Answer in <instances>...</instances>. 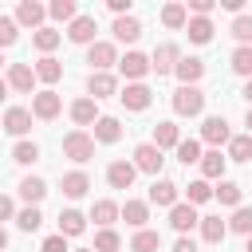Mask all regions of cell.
I'll list each match as a JSON object with an SVG mask.
<instances>
[{
    "mask_svg": "<svg viewBox=\"0 0 252 252\" xmlns=\"http://www.w3.org/2000/svg\"><path fill=\"white\" fill-rule=\"evenodd\" d=\"M35 79H39V83H59V79H63V63L51 59V55H43V59L35 63Z\"/></svg>",
    "mask_w": 252,
    "mask_h": 252,
    "instance_id": "obj_32",
    "label": "cell"
},
{
    "mask_svg": "<svg viewBox=\"0 0 252 252\" xmlns=\"http://www.w3.org/2000/svg\"><path fill=\"white\" fill-rule=\"evenodd\" d=\"M173 252H197V240H193V236H181V240L173 244Z\"/></svg>",
    "mask_w": 252,
    "mask_h": 252,
    "instance_id": "obj_50",
    "label": "cell"
},
{
    "mask_svg": "<svg viewBox=\"0 0 252 252\" xmlns=\"http://www.w3.org/2000/svg\"><path fill=\"white\" fill-rule=\"evenodd\" d=\"M94 32H98V24H94V16H79V20H71L67 24V39L71 43H94Z\"/></svg>",
    "mask_w": 252,
    "mask_h": 252,
    "instance_id": "obj_16",
    "label": "cell"
},
{
    "mask_svg": "<svg viewBox=\"0 0 252 252\" xmlns=\"http://www.w3.org/2000/svg\"><path fill=\"white\" fill-rule=\"evenodd\" d=\"M244 98H248V106H252V79L244 83Z\"/></svg>",
    "mask_w": 252,
    "mask_h": 252,
    "instance_id": "obj_53",
    "label": "cell"
},
{
    "mask_svg": "<svg viewBox=\"0 0 252 252\" xmlns=\"http://www.w3.org/2000/svg\"><path fill=\"white\" fill-rule=\"evenodd\" d=\"M71 118H75L79 126H94L102 114H98V102H94V98H75V102H71Z\"/></svg>",
    "mask_w": 252,
    "mask_h": 252,
    "instance_id": "obj_19",
    "label": "cell"
},
{
    "mask_svg": "<svg viewBox=\"0 0 252 252\" xmlns=\"http://www.w3.org/2000/svg\"><path fill=\"white\" fill-rule=\"evenodd\" d=\"M122 248V236L114 228H98L94 232V252H118Z\"/></svg>",
    "mask_w": 252,
    "mask_h": 252,
    "instance_id": "obj_38",
    "label": "cell"
},
{
    "mask_svg": "<svg viewBox=\"0 0 252 252\" xmlns=\"http://www.w3.org/2000/svg\"><path fill=\"white\" fill-rule=\"evenodd\" d=\"M134 177H138V169H134V161H126V158L106 165V181H110V189H130Z\"/></svg>",
    "mask_w": 252,
    "mask_h": 252,
    "instance_id": "obj_14",
    "label": "cell"
},
{
    "mask_svg": "<svg viewBox=\"0 0 252 252\" xmlns=\"http://www.w3.org/2000/svg\"><path fill=\"white\" fill-rule=\"evenodd\" d=\"M43 20H47V8L43 4H35V0H20V8H16V24H24V28H43Z\"/></svg>",
    "mask_w": 252,
    "mask_h": 252,
    "instance_id": "obj_15",
    "label": "cell"
},
{
    "mask_svg": "<svg viewBox=\"0 0 252 252\" xmlns=\"http://www.w3.org/2000/svg\"><path fill=\"white\" fill-rule=\"evenodd\" d=\"M8 98V79H0V102Z\"/></svg>",
    "mask_w": 252,
    "mask_h": 252,
    "instance_id": "obj_51",
    "label": "cell"
},
{
    "mask_svg": "<svg viewBox=\"0 0 252 252\" xmlns=\"http://www.w3.org/2000/svg\"><path fill=\"white\" fill-rule=\"evenodd\" d=\"M59 39H63V35H59V32H55V28H39V32H35V35H32V43H35V47H39V51H43V55H51V51H55V47H59Z\"/></svg>",
    "mask_w": 252,
    "mask_h": 252,
    "instance_id": "obj_37",
    "label": "cell"
},
{
    "mask_svg": "<svg viewBox=\"0 0 252 252\" xmlns=\"http://www.w3.org/2000/svg\"><path fill=\"white\" fill-rule=\"evenodd\" d=\"M87 232V217L79 209H63L59 213V236H83Z\"/></svg>",
    "mask_w": 252,
    "mask_h": 252,
    "instance_id": "obj_20",
    "label": "cell"
},
{
    "mask_svg": "<svg viewBox=\"0 0 252 252\" xmlns=\"http://www.w3.org/2000/svg\"><path fill=\"white\" fill-rule=\"evenodd\" d=\"M158 248H161V236L154 228H138L130 240V252H158Z\"/></svg>",
    "mask_w": 252,
    "mask_h": 252,
    "instance_id": "obj_34",
    "label": "cell"
},
{
    "mask_svg": "<svg viewBox=\"0 0 252 252\" xmlns=\"http://www.w3.org/2000/svg\"><path fill=\"white\" fill-rule=\"evenodd\" d=\"M224 161H228V154H220V150H209V154H201V177H205V181H213V177H224Z\"/></svg>",
    "mask_w": 252,
    "mask_h": 252,
    "instance_id": "obj_22",
    "label": "cell"
},
{
    "mask_svg": "<svg viewBox=\"0 0 252 252\" xmlns=\"http://www.w3.org/2000/svg\"><path fill=\"white\" fill-rule=\"evenodd\" d=\"M47 16L71 24V20H79V8H75V0H51V4H47Z\"/></svg>",
    "mask_w": 252,
    "mask_h": 252,
    "instance_id": "obj_35",
    "label": "cell"
},
{
    "mask_svg": "<svg viewBox=\"0 0 252 252\" xmlns=\"http://www.w3.org/2000/svg\"><path fill=\"white\" fill-rule=\"evenodd\" d=\"M32 118H35V114H32L28 106H8V110H4V122H0V126H4L8 134L24 138V134L32 130Z\"/></svg>",
    "mask_w": 252,
    "mask_h": 252,
    "instance_id": "obj_11",
    "label": "cell"
},
{
    "mask_svg": "<svg viewBox=\"0 0 252 252\" xmlns=\"http://www.w3.org/2000/svg\"><path fill=\"white\" fill-rule=\"evenodd\" d=\"M87 189H91V177H87L83 169H71V173H63V193H67L71 201L87 197Z\"/></svg>",
    "mask_w": 252,
    "mask_h": 252,
    "instance_id": "obj_23",
    "label": "cell"
},
{
    "mask_svg": "<svg viewBox=\"0 0 252 252\" xmlns=\"http://www.w3.org/2000/svg\"><path fill=\"white\" fill-rule=\"evenodd\" d=\"M12 217H16V205H12V197H4V193H0V224H4V220H12Z\"/></svg>",
    "mask_w": 252,
    "mask_h": 252,
    "instance_id": "obj_49",
    "label": "cell"
},
{
    "mask_svg": "<svg viewBox=\"0 0 252 252\" xmlns=\"http://www.w3.org/2000/svg\"><path fill=\"white\" fill-rule=\"evenodd\" d=\"M185 32H189L193 43H209V39H213V20H209V16H189Z\"/></svg>",
    "mask_w": 252,
    "mask_h": 252,
    "instance_id": "obj_28",
    "label": "cell"
},
{
    "mask_svg": "<svg viewBox=\"0 0 252 252\" xmlns=\"http://www.w3.org/2000/svg\"><path fill=\"white\" fill-rule=\"evenodd\" d=\"M154 146H158V150H177V146H181V130H177L173 122H158V126H154Z\"/></svg>",
    "mask_w": 252,
    "mask_h": 252,
    "instance_id": "obj_21",
    "label": "cell"
},
{
    "mask_svg": "<svg viewBox=\"0 0 252 252\" xmlns=\"http://www.w3.org/2000/svg\"><path fill=\"white\" fill-rule=\"evenodd\" d=\"M20 197H24L28 205H39V201L47 197V181H43V177H24V181H20Z\"/></svg>",
    "mask_w": 252,
    "mask_h": 252,
    "instance_id": "obj_29",
    "label": "cell"
},
{
    "mask_svg": "<svg viewBox=\"0 0 252 252\" xmlns=\"http://www.w3.org/2000/svg\"><path fill=\"white\" fill-rule=\"evenodd\" d=\"M75 252H94V248H75Z\"/></svg>",
    "mask_w": 252,
    "mask_h": 252,
    "instance_id": "obj_56",
    "label": "cell"
},
{
    "mask_svg": "<svg viewBox=\"0 0 252 252\" xmlns=\"http://www.w3.org/2000/svg\"><path fill=\"white\" fill-rule=\"evenodd\" d=\"M122 217H126V224L146 228V220H150V201H126V205H122Z\"/></svg>",
    "mask_w": 252,
    "mask_h": 252,
    "instance_id": "obj_30",
    "label": "cell"
},
{
    "mask_svg": "<svg viewBox=\"0 0 252 252\" xmlns=\"http://www.w3.org/2000/svg\"><path fill=\"white\" fill-rule=\"evenodd\" d=\"M87 63H91V71H106V67H114V63H118V51H114V43H102V39H94V43L87 47Z\"/></svg>",
    "mask_w": 252,
    "mask_h": 252,
    "instance_id": "obj_8",
    "label": "cell"
},
{
    "mask_svg": "<svg viewBox=\"0 0 252 252\" xmlns=\"http://www.w3.org/2000/svg\"><path fill=\"white\" fill-rule=\"evenodd\" d=\"M228 161H252V134H232V142H228Z\"/></svg>",
    "mask_w": 252,
    "mask_h": 252,
    "instance_id": "obj_33",
    "label": "cell"
},
{
    "mask_svg": "<svg viewBox=\"0 0 252 252\" xmlns=\"http://www.w3.org/2000/svg\"><path fill=\"white\" fill-rule=\"evenodd\" d=\"M244 252H252V236H248V248H244Z\"/></svg>",
    "mask_w": 252,
    "mask_h": 252,
    "instance_id": "obj_55",
    "label": "cell"
},
{
    "mask_svg": "<svg viewBox=\"0 0 252 252\" xmlns=\"http://www.w3.org/2000/svg\"><path fill=\"white\" fill-rule=\"evenodd\" d=\"M59 110H63V98H59L55 91H39V94H32V114H35V118L51 122Z\"/></svg>",
    "mask_w": 252,
    "mask_h": 252,
    "instance_id": "obj_10",
    "label": "cell"
},
{
    "mask_svg": "<svg viewBox=\"0 0 252 252\" xmlns=\"http://www.w3.org/2000/svg\"><path fill=\"white\" fill-rule=\"evenodd\" d=\"M177 79H181V87H197L201 83V75H205V63L197 59V55H181V63H177V71H173Z\"/></svg>",
    "mask_w": 252,
    "mask_h": 252,
    "instance_id": "obj_17",
    "label": "cell"
},
{
    "mask_svg": "<svg viewBox=\"0 0 252 252\" xmlns=\"http://www.w3.org/2000/svg\"><path fill=\"white\" fill-rule=\"evenodd\" d=\"M161 24H165V28H173V32H177V28H185V24H189V8H185V4H177V0H173V4H165V8H161Z\"/></svg>",
    "mask_w": 252,
    "mask_h": 252,
    "instance_id": "obj_31",
    "label": "cell"
},
{
    "mask_svg": "<svg viewBox=\"0 0 252 252\" xmlns=\"http://www.w3.org/2000/svg\"><path fill=\"white\" fill-rule=\"evenodd\" d=\"M91 138H94V142H106V146H110V142H118V138H122V126H118V118L102 114V118L94 122V134H91Z\"/></svg>",
    "mask_w": 252,
    "mask_h": 252,
    "instance_id": "obj_26",
    "label": "cell"
},
{
    "mask_svg": "<svg viewBox=\"0 0 252 252\" xmlns=\"http://www.w3.org/2000/svg\"><path fill=\"white\" fill-rule=\"evenodd\" d=\"M110 94H118V79L110 75V71H91V79H87V98H110Z\"/></svg>",
    "mask_w": 252,
    "mask_h": 252,
    "instance_id": "obj_6",
    "label": "cell"
},
{
    "mask_svg": "<svg viewBox=\"0 0 252 252\" xmlns=\"http://www.w3.org/2000/svg\"><path fill=\"white\" fill-rule=\"evenodd\" d=\"M185 197H189V205H205V201H213V185H209L205 177H201V181H189Z\"/></svg>",
    "mask_w": 252,
    "mask_h": 252,
    "instance_id": "obj_39",
    "label": "cell"
},
{
    "mask_svg": "<svg viewBox=\"0 0 252 252\" xmlns=\"http://www.w3.org/2000/svg\"><path fill=\"white\" fill-rule=\"evenodd\" d=\"M138 35H142L138 16H122V20H114V39H118V43H134Z\"/></svg>",
    "mask_w": 252,
    "mask_h": 252,
    "instance_id": "obj_27",
    "label": "cell"
},
{
    "mask_svg": "<svg viewBox=\"0 0 252 252\" xmlns=\"http://www.w3.org/2000/svg\"><path fill=\"white\" fill-rule=\"evenodd\" d=\"M228 228H232V232H240V236H252V209H248V205H240V209L232 213Z\"/></svg>",
    "mask_w": 252,
    "mask_h": 252,
    "instance_id": "obj_42",
    "label": "cell"
},
{
    "mask_svg": "<svg viewBox=\"0 0 252 252\" xmlns=\"http://www.w3.org/2000/svg\"><path fill=\"white\" fill-rule=\"evenodd\" d=\"M39 252H67V236H59V232H55V236H47Z\"/></svg>",
    "mask_w": 252,
    "mask_h": 252,
    "instance_id": "obj_47",
    "label": "cell"
},
{
    "mask_svg": "<svg viewBox=\"0 0 252 252\" xmlns=\"http://www.w3.org/2000/svg\"><path fill=\"white\" fill-rule=\"evenodd\" d=\"M197 228H201V240H205V244H220V240L228 236V224H224L220 217H201Z\"/></svg>",
    "mask_w": 252,
    "mask_h": 252,
    "instance_id": "obj_25",
    "label": "cell"
},
{
    "mask_svg": "<svg viewBox=\"0 0 252 252\" xmlns=\"http://www.w3.org/2000/svg\"><path fill=\"white\" fill-rule=\"evenodd\" d=\"M8 248V232H4V224H0V252Z\"/></svg>",
    "mask_w": 252,
    "mask_h": 252,
    "instance_id": "obj_52",
    "label": "cell"
},
{
    "mask_svg": "<svg viewBox=\"0 0 252 252\" xmlns=\"http://www.w3.org/2000/svg\"><path fill=\"white\" fill-rule=\"evenodd\" d=\"M189 8H193V16H209L217 8V0H189Z\"/></svg>",
    "mask_w": 252,
    "mask_h": 252,
    "instance_id": "obj_48",
    "label": "cell"
},
{
    "mask_svg": "<svg viewBox=\"0 0 252 252\" xmlns=\"http://www.w3.org/2000/svg\"><path fill=\"white\" fill-rule=\"evenodd\" d=\"M16 39H20V24H16L12 16H0V51H4V47H12Z\"/></svg>",
    "mask_w": 252,
    "mask_h": 252,
    "instance_id": "obj_45",
    "label": "cell"
},
{
    "mask_svg": "<svg viewBox=\"0 0 252 252\" xmlns=\"http://www.w3.org/2000/svg\"><path fill=\"white\" fill-rule=\"evenodd\" d=\"M63 154H67L71 161H79V165H83V161H91V158H94V138H91L87 130H71V134L63 138Z\"/></svg>",
    "mask_w": 252,
    "mask_h": 252,
    "instance_id": "obj_2",
    "label": "cell"
},
{
    "mask_svg": "<svg viewBox=\"0 0 252 252\" xmlns=\"http://www.w3.org/2000/svg\"><path fill=\"white\" fill-rule=\"evenodd\" d=\"M118 217H122V205H114V201H94V209H91V220L98 228H110Z\"/></svg>",
    "mask_w": 252,
    "mask_h": 252,
    "instance_id": "obj_24",
    "label": "cell"
},
{
    "mask_svg": "<svg viewBox=\"0 0 252 252\" xmlns=\"http://www.w3.org/2000/svg\"><path fill=\"white\" fill-rule=\"evenodd\" d=\"M35 158H39V146L35 142H16V150H12V161L16 165H32Z\"/></svg>",
    "mask_w": 252,
    "mask_h": 252,
    "instance_id": "obj_43",
    "label": "cell"
},
{
    "mask_svg": "<svg viewBox=\"0 0 252 252\" xmlns=\"http://www.w3.org/2000/svg\"><path fill=\"white\" fill-rule=\"evenodd\" d=\"M177 161H181V165H201V142H197V138H181Z\"/></svg>",
    "mask_w": 252,
    "mask_h": 252,
    "instance_id": "obj_36",
    "label": "cell"
},
{
    "mask_svg": "<svg viewBox=\"0 0 252 252\" xmlns=\"http://www.w3.org/2000/svg\"><path fill=\"white\" fill-rule=\"evenodd\" d=\"M161 161H165V158H161V150H158L154 142H142V146L134 150V169H142V173H154V177H158V173H161Z\"/></svg>",
    "mask_w": 252,
    "mask_h": 252,
    "instance_id": "obj_7",
    "label": "cell"
},
{
    "mask_svg": "<svg viewBox=\"0 0 252 252\" xmlns=\"http://www.w3.org/2000/svg\"><path fill=\"white\" fill-rule=\"evenodd\" d=\"M35 83H39V79H35V67H28V63H8V87H12V91L32 94Z\"/></svg>",
    "mask_w": 252,
    "mask_h": 252,
    "instance_id": "obj_13",
    "label": "cell"
},
{
    "mask_svg": "<svg viewBox=\"0 0 252 252\" xmlns=\"http://www.w3.org/2000/svg\"><path fill=\"white\" fill-rule=\"evenodd\" d=\"M213 197H217L220 205H236V209H240V185H236V181H220V185L213 189Z\"/></svg>",
    "mask_w": 252,
    "mask_h": 252,
    "instance_id": "obj_40",
    "label": "cell"
},
{
    "mask_svg": "<svg viewBox=\"0 0 252 252\" xmlns=\"http://www.w3.org/2000/svg\"><path fill=\"white\" fill-rule=\"evenodd\" d=\"M201 110H205V91H201V87H177V91H173V114L197 118Z\"/></svg>",
    "mask_w": 252,
    "mask_h": 252,
    "instance_id": "obj_1",
    "label": "cell"
},
{
    "mask_svg": "<svg viewBox=\"0 0 252 252\" xmlns=\"http://www.w3.org/2000/svg\"><path fill=\"white\" fill-rule=\"evenodd\" d=\"M16 224H20L24 232H35V228L43 224V213H39L35 205H28V209H20V213H16Z\"/></svg>",
    "mask_w": 252,
    "mask_h": 252,
    "instance_id": "obj_41",
    "label": "cell"
},
{
    "mask_svg": "<svg viewBox=\"0 0 252 252\" xmlns=\"http://www.w3.org/2000/svg\"><path fill=\"white\" fill-rule=\"evenodd\" d=\"M201 142H209L213 150H220V146H228V142H232V130H228V122H224L220 114H213V118H205V126H201Z\"/></svg>",
    "mask_w": 252,
    "mask_h": 252,
    "instance_id": "obj_3",
    "label": "cell"
},
{
    "mask_svg": "<svg viewBox=\"0 0 252 252\" xmlns=\"http://www.w3.org/2000/svg\"><path fill=\"white\" fill-rule=\"evenodd\" d=\"M232 71L244 75V79H252V47H236L232 51Z\"/></svg>",
    "mask_w": 252,
    "mask_h": 252,
    "instance_id": "obj_44",
    "label": "cell"
},
{
    "mask_svg": "<svg viewBox=\"0 0 252 252\" xmlns=\"http://www.w3.org/2000/svg\"><path fill=\"white\" fill-rule=\"evenodd\" d=\"M118 98H122V106H126V110H146V106L154 102V91H150L146 83H126Z\"/></svg>",
    "mask_w": 252,
    "mask_h": 252,
    "instance_id": "obj_9",
    "label": "cell"
},
{
    "mask_svg": "<svg viewBox=\"0 0 252 252\" xmlns=\"http://www.w3.org/2000/svg\"><path fill=\"white\" fill-rule=\"evenodd\" d=\"M0 63H4V55H0Z\"/></svg>",
    "mask_w": 252,
    "mask_h": 252,
    "instance_id": "obj_57",
    "label": "cell"
},
{
    "mask_svg": "<svg viewBox=\"0 0 252 252\" xmlns=\"http://www.w3.org/2000/svg\"><path fill=\"white\" fill-rule=\"evenodd\" d=\"M118 71H122V75H126L130 83H142V79H146V75H150L154 67H150V59H146L142 51H126V55L118 59Z\"/></svg>",
    "mask_w": 252,
    "mask_h": 252,
    "instance_id": "obj_5",
    "label": "cell"
},
{
    "mask_svg": "<svg viewBox=\"0 0 252 252\" xmlns=\"http://www.w3.org/2000/svg\"><path fill=\"white\" fill-rule=\"evenodd\" d=\"M169 224H173V232H189V228H197L201 224V217H197V209L189 205V201H177L173 209H169Z\"/></svg>",
    "mask_w": 252,
    "mask_h": 252,
    "instance_id": "obj_12",
    "label": "cell"
},
{
    "mask_svg": "<svg viewBox=\"0 0 252 252\" xmlns=\"http://www.w3.org/2000/svg\"><path fill=\"white\" fill-rule=\"evenodd\" d=\"M177 189H181V185H173V181H165V177H161V181L154 177V185H150V205L173 209V205H177Z\"/></svg>",
    "mask_w": 252,
    "mask_h": 252,
    "instance_id": "obj_18",
    "label": "cell"
},
{
    "mask_svg": "<svg viewBox=\"0 0 252 252\" xmlns=\"http://www.w3.org/2000/svg\"><path fill=\"white\" fill-rule=\"evenodd\" d=\"M232 35L240 39V47H252V16H248V12L232 20Z\"/></svg>",
    "mask_w": 252,
    "mask_h": 252,
    "instance_id": "obj_46",
    "label": "cell"
},
{
    "mask_svg": "<svg viewBox=\"0 0 252 252\" xmlns=\"http://www.w3.org/2000/svg\"><path fill=\"white\" fill-rule=\"evenodd\" d=\"M177 63H181V51H177V43H158V47H154V55H150V67H154L158 75H169V71H177Z\"/></svg>",
    "mask_w": 252,
    "mask_h": 252,
    "instance_id": "obj_4",
    "label": "cell"
},
{
    "mask_svg": "<svg viewBox=\"0 0 252 252\" xmlns=\"http://www.w3.org/2000/svg\"><path fill=\"white\" fill-rule=\"evenodd\" d=\"M244 122H248V134H252V106H248V114H244Z\"/></svg>",
    "mask_w": 252,
    "mask_h": 252,
    "instance_id": "obj_54",
    "label": "cell"
}]
</instances>
